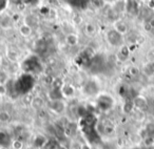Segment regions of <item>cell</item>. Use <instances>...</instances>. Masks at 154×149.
Wrapping results in <instances>:
<instances>
[{"label":"cell","instance_id":"obj_1","mask_svg":"<svg viewBox=\"0 0 154 149\" xmlns=\"http://www.w3.org/2000/svg\"><path fill=\"white\" fill-rule=\"evenodd\" d=\"M34 86V78L31 74H23L13 84V89L17 95H23L29 92Z\"/></svg>","mask_w":154,"mask_h":149},{"label":"cell","instance_id":"obj_2","mask_svg":"<svg viewBox=\"0 0 154 149\" xmlns=\"http://www.w3.org/2000/svg\"><path fill=\"white\" fill-rule=\"evenodd\" d=\"M22 68L26 74H33L34 72H40L41 69V63L39 62L38 58L36 56H31L29 57L22 64Z\"/></svg>","mask_w":154,"mask_h":149},{"label":"cell","instance_id":"obj_3","mask_svg":"<svg viewBox=\"0 0 154 149\" xmlns=\"http://www.w3.org/2000/svg\"><path fill=\"white\" fill-rule=\"evenodd\" d=\"M106 39L111 46L120 47L124 43V35L118 33L115 28H111L106 33Z\"/></svg>","mask_w":154,"mask_h":149},{"label":"cell","instance_id":"obj_4","mask_svg":"<svg viewBox=\"0 0 154 149\" xmlns=\"http://www.w3.org/2000/svg\"><path fill=\"white\" fill-rule=\"evenodd\" d=\"M96 104L100 110L103 111H107L109 109L112 108V106L114 105V100L110 95L107 94H101L98 95L96 99Z\"/></svg>","mask_w":154,"mask_h":149},{"label":"cell","instance_id":"obj_5","mask_svg":"<svg viewBox=\"0 0 154 149\" xmlns=\"http://www.w3.org/2000/svg\"><path fill=\"white\" fill-rule=\"evenodd\" d=\"M82 92H84L87 96L92 97V96L98 95L99 92H100V88H99L98 83H97L95 80H88V81L85 83Z\"/></svg>","mask_w":154,"mask_h":149},{"label":"cell","instance_id":"obj_6","mask_svg":"<svg viewBox=\"0 0 154 149\" xmlns=\"http://www.w3.org/2000/svg\"><path fill=\"white\" fill-rule=\"evenodd\" d=\"M66 108V104L62 99H56L51 100L50 102V109L56 113H62Z\"/></svg>","mask_w":154,"mask_h":149},{"label":"cell","instance_id":"obj_7","mask_svg":"<svg viewBox=\"0 0 154 149\" xmlns=\"http://www.w3.org/2000/svg\"><path fill=\"white\" fill-rule=\"evenodd\" d=\"M126 12L130 15H138L140 10H139V4L137 0H127L126 1Z\"/></svg>","mask_w":154,"mask_h":149},{"label":"cell","instance_id":"obj_8","mask_svg":"<svg viewBox=\"0 0 154 149\" xmlns=\"http://www.w3.org/2000/svg\"><path fill=\"white\" fill-rule=\"evenodd\" d=\"M60 90H61V95L63 98H72L75 95V88L71 84H63L60 87Z\"/></svg>","mask_w":154,"mask_h":149},{"label":"cell","instance_id":"obj_9","mask_svg":"<svg viewBox=\"0 0 154 149\" xmlns=\"http://www.w3.org/2000/svg\"><path fill=\"white\" fill-rule=\"evenodd\" d=\"M13 26V18L9 15H2L0 17V28L3 30H9Z\"/></svg>","mask_w":154,"mask_h":149},{"label":"cell","instance_id":"obj_10","mask_svg":"<svg viewBox=\"0 0 154 149\" xmlns=\"http://www.w3.org/2000/svg\"><path fill=\"white\" fill-rule=\"evenodd\" d=\"M13 141L11 140V136L5 131H0V146L3 148H8L12 145Z\"/></svg>","mask_w":154,"mask_h":149},{"label":"cell","instance_id":"obj_11","mask_svg":"<svg viewBox=\"0 0 154 149\" xmlns=\"http://www.w3.org/2000/svg\"><path fill=\"white\" fill-rule=\"evenodd\" d=\"M19 33L22 37H30L33 33V28L31 25H29L28 23H22L19 28Z\"/></svg>","mask_w":154,"mask_h":149},{"label":"cell","instance_id":"obj_12","mask_svg":"<svg viewBox=\"0 0 154 149\" xmlns=\"http://www.w3.org/2000/svg\"><path fill=\"white\" fill-rule=\"evenodd\" d=\"M78 41H79V38H78V36H77L76 34L71 33V34L66 36V44L70 45V46H75V45H77L78 44Z\"/></svg>","mask_w":154,"mask_h":149},{"label":"cell","instance_id":"obj_13","mask_svg":"<svg viewBox=\"0 0 154 149\" xmlns=\"http://www.w3.org/2000/svg\"><path fill=\"white\" fill-rule=\"evenodd\" d=\"M114 28L117 31L118 33H120L122 35H125L127 32H128V26L125 23L124 21H120V20H117L115 21V24H114Z\"/></svg>","mask_w":154,"mask_h":149},{"label":"cell","instance_id":"obj_14","mask_svg":"<svg viewBox=\"0 0 154 149\" xmlns=\"http://www.w3.org/2000/svg\"><path fill=\"white\" fill-rule=\"evenodd\" d=\"M133 103H134V106H136L139 109H145L147 107V100L140 96H137L133 100Z\"/></svg>","mask_w":154,"mask_h":149},{"label":"cell","instance_id":"obj_15","mask_svg":"<svg viewBox=\"0 0 154 149\" xmlns=\"http://www.w3.org/2000/svg\"><path fill=\"white\" fill-rule=\"evenodd\" d=\"M11 120V115L8 111L1 110L0 111V124H5L8 122H10Z\"/></svg>","mask_w":154,"mask_h":149},{"label":"cell","instance_id":"obj_16","mask_svg":"<svg viewBox=\"0 0 154 149\" xmlns=\"http://www.w3.org/2000/svg\"><path fill=\"white\" fill-rule=\"evenodd\" d=\"M7 57L11 62H16L18 60V53L14 49H9L7 51Z\"/></svg>","mask_w":154,"mask_h":149},{"label":"cell","instance_id":"obj_17","mask_svg":"<svg viewBox=\"0 0 154 149\" xmlns=\"http://www.w3.org/2000/svg\"><path fill=\"white\" fill-rule=\"evenodd\" d=\"M42 105H43V101H42V99H41V98H38V97H36V98L33 99L32 106L34 107V108L39 109V108H41V107H42Z\"/></svg>","mask_w":154,"mask_h":149},{"label":"cell","instance_id":"obj_18","mask_svg":"<svg viewBox=\"0 0 154 149\" xmlns=\"http://www.w3.org/2000/svg\"><path fill=\"white\" fill-rule=\"evenodd\" d=\"M153 136L154 138V123H149L146 126V136Z\"/></svg>","mask_w":154,"mask_h":149},{"label":"cell","instance_id":"obj_19","mask_svg":"<svg viewBox=\"0 0 154 149\" xmlns=\"http://www.w3.org/2000/svg\"><path fill=\"white\" fill-rule=\"evenodd\" d=\"M129 54H130V49L128 46H120L119 56L122 57V59H127L129 57Z\"/></svg>","mask_w":154,"mask_h":149},{"label":"cell","instance_id":"obj_20","mask_svg":"<svg viewBox=\"0 0 154 149\" xmlns=\"http://www.w3.org/2000/svg\"><path fill=\"white\" fill-rule=\"evenodd\" d=\"M91 4L94 5L95 7L99 9V7H103L105 5V0H91Z\"/></svg>","mask_w":154,"mask_h":149},{"label":"cell","instance_id":"obj_21","mask_svg":"<svg viewBox=\"0 0 154 149\" xmlns=\"http://www.w3.org/2000/svg\"><path fill=\"white\" fill-rule=\"evenodd\" d=\"M9 7V0H0V14L3 13Z\"/></svg>","mask_w":154,"mask_h":149},{"label":"cell","instance_id":"obj_22","mask_svg":"<svg viewBox=\"0 0 154 149\" xmlns=\"http://www.w3.org/2000/svg\"><path fill=\"white\" fill-rule=\"evenodd\" d=\"M145 144L147 146H154V138L153 136H146L145 138Z\"/></svg>","mask_w":154,"mask_h":149},{"label":"cell","instance_id":"obj_23","mask_svg":"<svg viewBox=\"0 0 154 149\" xmlns=\"http://www.w3.org/2000/svg\"><path fill=\"white\" fill-rule=\"evenodd\" d=\"M86 32L88 33V34L92 35L93 33L95 32V28H94V25H92V24H91V23L87 24V25H86Z\"/></svg>","mask_w":154,"mask_h":149},{"label":"cell","instance_id":"obj_24","mask_svg":"<svg viewBox=\"0 0 154 149\" xmlns=\"http://www.w3.org/2000/svg\"><path fill=\"white\" fill-rule=\"evenodd\" d=\"M40 0H22V3L24 4H30V5H36L39 3Z\"/></svg>","mask_w":154,"mask_h":149},{"label":"cell","instance_id":"obj_25","mask_svg":"<svg viewBox=\"0 0 154 149\" xmlns=\"http://www.w3.org/2000/svg\"><path fill=\"white\" fill-rule=\"evenodd\" d=\"M8 92V87L5 85V84L0 83V96H2V95H5Z\"/></svg>","mask_w":154,"mask_h":149},{"label":"cell","instance_id":"obj_26","mask_svg":"<svg viewBox=\"0 0 154 149\" xmlns=\"http://www.w3.org/2000/svg\"><path fill=\"white\" fill-rule=\"evenodd\" d=\"M148 7L153 10L154 9V0H149V3H148Z\"/></svg>","mask_w":154,"mask_h":149},{"label":"cell","instance_id":"obj_27","mask_svg":"<svg viewBox=\"0 0 154 149\" xmlns=\"http://www.w3.org/2000/svg\"><path fill=\"white\" fill-rule=\"evenodd\" d=\"M150 23V25H151V28H152V31H154V17L152 18V19H150L149 21H148Z\"/></svg>","mask_w":154,"mask_h":149},{"label":"cell","instance_id":"obj_28","mask_svg":"<svg viewBox=\"0 0 154 149\" xmlns=\"http://www.w3.org/2000/svg\"><path fill=\"white\" fill-rule=\"evenodd\" d=\"M116 1H118V0H105L106 3H110V4H113V3H115Z\"/></svg>","mask_w":154,"mask_h":149}]
</instances>
